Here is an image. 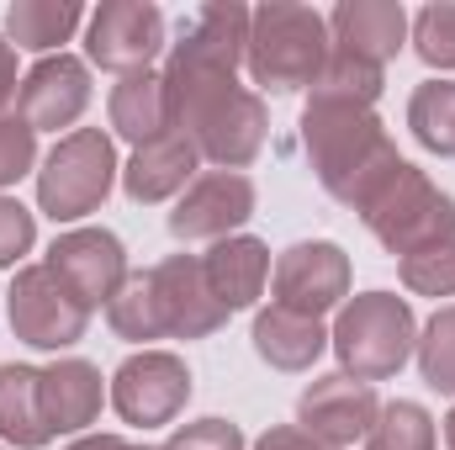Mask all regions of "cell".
I'll return each instance as SVG.
<instances>
[{"mask_svg": "<svg viewBox=\"0 0 455 450\" xmlns=\"http://www.w3.org/2000/svg\"><path fill=\"white\" fill-rule=\"evenodd\" d=\"M302 149H307L323 191L334 202H344V207H355V213H365L371 197L403 165L387 122L371 107H323V101H307V112H302Z\"/></svg>", "mask_w": 455, "mask_h": 450, "instance_id": "obj_1", "label": "cell"}, {"mask_svg": "<svg viewBox=\"0 0 455 450\" xmlns=\"http://www.w3.org/2000/svg\"><path fill=\"white\" fill-rule=\"evenodd\" d=\"M329 16H318L313 5L297 0H265L259 11H249V80L265 96H297L302 85L318 80V69L329 64Z\"/></svg>", "mask_w": 455, "mask_h": 450, "instance_id": "obj_2", "label": "cell"}, {"mask_svg": "<svg viewBox=\"0 0 455 450\" xmlns=\"http://www.w3.org/2000/svg\"><path fill=\"white\" fill-rule=\"evenodd\" d=\"M243 48H249V11L238 0H218V5H202L191 16V27L180 32V43L170 48L164 59V91H170V107H191L223 85H238V64H243Z\"/></svg>", "mask_w": 455, "mask_h": 450, "instance_id": "obj_3", "label": "cell"}, {"mask_svg": "<svg viewBox=\"0 0 455 450\" xmlns=\"http://www.w3.org/2000/svg\"><path fill=\"white\" fill-rule=\"evenodd\" d=\"M334 355H339L344 376L355 382H387L408 366L413 344H419V324H413V308L408 297L397 292H360L339 308V324H334Z\"/></svg>", "mask_w": 455, "mask_h": 450, "instance_id": "obj_4", "label": "cell"}, {"mask_svg": "<svg viewBox=\"0 0 455 450\" xmlns=\"http://www.w3.org/2000/svg\"><path fill=\"white\" fill-rule=\"evenodd\" d=\"M365 228L376 233V244L387 249V254H419V249H429V244H445L455 238V197L451 191H440L419 165H397L392 170V181L371 197V207L360 213Z\"/></svg>", "mask_w": 455, "mask_h": 450, "instance_id": "obj_5", "label": "cell"}, {"mask_svg": "<svg viewBox=\"0 0 455 450\" xmlns=\"http://www.w3.org/2000/svg\"><path fill=\"white\" fill-rule=\"evenodd\" d=\"M116 186V149L101 127H75L53 143L37 170V207L53 223H75L96 213Z\"/></svg>", "mask_w": 455, "mask_h": 450, "instance_id": "obj_6", "label": "cell"}, {"mask_svg": "<svg viewBox=\"0 0 455 450\" xmlns=\"http://www.w3.org/2000/svg\"><path fill=\"white\" fill-rule=\"evenodd\" d=\"M175 127H180V133L196 143V154L212 159L218 170H243V165L259 159L270 117H265V96H259V91L223 85V91H212V96L180 107V112H175Z\"/></svg>", "mask_w": 455, "mask_h": 450, "instance_id": "obj_7", "label": "cell"}, {"mask_svg": "<svg viewBox=\"0 0 455 450\" xmlns=\"http://www.w3.org/2000/svg\"><path fill=\"white\" fill-rule=\"evenodd\" d=\"M91 329V308L64 292V281L48 265H21L11 281V334L32 350H69Z\"/></svg>", "mask_w": 455, "mask_h": 450, "instance_id": "obj_8", "label": "cell"}, {"mask_svg": "<svg viewBox=\"0 0 455 450\" xmlns=\"http://www.w3.org/2000/svg\"><path fill=\"white\" fill-rule=\"evenodd\" d=\"M270 297L275 308L323 318L349 302V254L334 238H302L291 249H281L275 270H270Z\"/></svg>", "mask_w": 455, "mask_h": 450, "instance_id": "obj_9", "label": "cell"}, {"mask_svg": "<svg viewBox=\"0 0 455 450\" xmlns=\"http://www.w3.org/2000/svg\"><path fill=\"white\" fill-rule=\"evenodd\" d=\"M186 398H191V371L170 350H138V355H127L116 366L112 376V408L138 430L175 424Z\"/></svg>", "mask_w": 455, "mask_h": 450, "instance_id": "obj_10", "label": "cell"}, {"mask_svg": "<svg viewBox=\"0 0 455 450\" xmlns=\"http://www.w3.org/2000/svg\"><path fill=\"white\" fill-rule=\"evenodd\" d=\"M59 281H64V292L75 297V302H85L91 313L107 302L112 308V297L127 286V249H122V238H116L112 228H69V233H59L53 244H48V260H43Z\"/></svg>", "mask_w": 455, "mask_h": 450, "instance_id": "obj_11", "label": "cell"}, {"mask_svg": "<svg viewBox=\"0 0 455 450\" xmlns=\"http://www.w3.org/2000/svg\"><path fill=\"white\" fill-rule=\"evenodd\" d=\"M254 218V181L243 170H207L186 186V197L170 213V233L180 244H223L233 228Z\"/></svg>", "mask_w": 455, "mask_h": 450, "instance_id": "obj_12", "label": "cell"}, {"mask_svg": "<svg viewBox=\"0 0 455 450\" xmlns=\"http://www.w3.org/2000/svg\"><path fill=\"white\" fill-rule=\"evenodd\" d=\"M159 48H164V11L154 0H107L91 16L85 53H91V64H101L112 75L148 69Z\"/></svg>", "mask_w": 455, "mask_h": 450, "instance_id": "obj_13", "label": "cell"}, {"mask_svg": "<svg viewBox=\"0 0 455 450\" xmlns=\"http://www.w3.org/2000/svg\"><path fill=\"white\" fill-rule=\"evenodd\" d=\"M148 292H154L164 339H207L228 324L223 302L212 297L207 270H202L196 254H170V260H159V265L148 270Z\"/></svg>", "mask_w": 455, "mask_h": 450, "instance_id": "obj_14", "label": "cell"}, {"mask_svg": "<svg viewBox=\"0 0 455 450\" xmlns=\"http://www.w3.org/2000/svg\"><path fill=\"white\" fill-rule=\"evenodd\" d=\"M91 107V64L75 59V53H48L37 59L21 85H16V117L32 127V133H59V127H75Z\"/></svg>", "mask_w": 455, "mask_h": 450, "instance_id": "obj_15", "label": "cell"}, {"mask_svg": "<svg viewBox=\"0 0 455 450\" xmlns=\"http://www.w3.org/2000/svg\"><path fill=\"white\" fill-rule=\"evenodd\" d=\"M376 414H381V398H376V387L371 382H355V376H318L302 398H297V430H307L313 440H323V446H355V440H365L371 435V424H376Z\"/></svg>", "mask_w": 455, "mask_h": 450, "instance_id": "obj_16", "label": "cell"}, {"mask_svg": "<svg viewBox=\"0 0 455 450\" xmlns=\"http://www.w3.org/2000/svg\"><path fill=\"white\" fill-rule=\"evenodd\" d=\"M329 43L360 64L387 69L408 43V11L397 0H339L329 16Z\"/></svg>", "mask_w": 455, "mask_h": 450, "instance_id": "obj_17", "label": "cell"}, {"mask_svg": "<svg viewBox=\"0 0 455 450\" xmlns=\"http://www.w3.org/2000/svg\"><path fill=\"white\" fill-rule=\"evenodd\" d=\"M37 398H43V419H48L53 435H85L101 419V403L112 392L101 382V366H91L80 355H64V360L37 371Z\"/></svg>", "mask_w": 455, "mask_h": 450, "instance_id": "obj_18", "label": "cell"}, {"mask_svg": "<svg viewBox=\"0 0 455 450\" xmlns=\"http://www.w3.org/2000/svg\"><path fill=\"white\" fill-rule=\"evenodd\" d=\"M196 165H202L196 143H191L186 133H170V138H159V143L132 149V159H127V170H122V191H127V202H138V207L170 202L175 191H186V186L196 181Z\"/></svg>", "mask_w": 455, "mask_h": 450, "instance_id": "obj_19", "label": "cell"}, {"mask_svg": "<svg viewBox=\"0 0 455 450\" xmlns=\"http://www.w3.org/2000/svg\"><path fill=\"white\" fill-rule=\"evenodd\" d=\"M254 355L270 366V371H286V376H302V371H313V360L329 350V329H323V318H307V313H291V308H265V313H254Z\"/></svg>", "mask_w": 455, "mask_h": 450, "instance_id": "obj_20", "label": "cell"}, {"mask_svg": "<svg viewBox=\"0 0 455 450\" xmlns=\"http://www.w3.org/2000/svg\"><path fill=\"white\" fill-rule=\"evenodd\" d=\"M202 270H207V286L223 302V313H243L259 302V292L270 281V249L249 233H233L202 254Z\"/></svg>", "mask_w": 455, "mask_h": 450, "instance_id": "obj_21", "label": "cell"}, {"mask_svg": "<svg viewBox=\"0 0 455 450\" xmlns=\"http://www.w3.org/2000/svg\"><path fill=\"white\" fill-rule=\"evenodd\" d=\"M107 112H112V133L127 138L132 149L180 133V127H175V107H170V91H164V75H154V69L122 75V80L112 85Z\"/></svg>", "mask_w": 455, "mask_h": 450, "instance_id": "obj_22", "label": "cell"}, {"mask_svg": "<svg viewBox=\"0 0 455 450\" xmlns=\"http://www.w3.org/2000/svg\"><path fill=\"white\" fill-rule=\"evenodd\" d=\"M0 440L16 450H43L53 440L32 366H0Z\"/></svg>", "mask_w": 455, "mask_h": 450, "instance_id": "obj_23", "label": "cell"}, {"mask_svg": "<svg viewBox=\"0 0 455 450\" xmlns=\"http://www.w3.org/2000/svg\"><path fill=\"white\" fill-rule=\"evenodd\" d=\"M80 16H85L80 0H16V5L5 11V43L48 59L59 43L75 37ZM59 53H64V48H59Z\"/></svg>", "mask_w": 455, "mask_h": 450, "instance_id": "obj_24", "label": "cell"}, {"mask_svg": "<svg viewBox=\"0 0 455 450\" xmlns=\"http://www.w3.org/2000/svg\"><path fill=\"white\" fill-rule=\"evenodd\" d=\"M408 127L429 154L455 159V80H424L408 96Z\"/></svg>", "mask_w": 455, "mask_h": 450, "instance_id": "obj_25", "label": "cell"}, {"mask_svg": "<svg viewBox=\"0 0 455 450\" xmlns=\"http://www.w3.org/2000/svg\"><path fill=\"white\" fill-rule=\"evenodd\" d=\"M381 85H387V75L376 64H360L339 48H329V64L313 80V101H323V107H376Z\"/></svg>", "mask_w": 455, "mask_h": 450, "instance_id": "obj_26", "label": "cell"}, {"mask_svg": "<svg viewBox=\"0 0 455 450\" xmlns=\"http://www.w3.org/2000/svg\"><path fill=\"white\" fill-rule=\"evenodd\" d=\"M365 450H435V419L424 403H381L371 435H365Z\"/></svg>", "mask_w": 455, "mask_h": 450, "instance_id": "obj_27", "label": "cell"}, {"mask_svg": "<svg viewBox=\"0 0 455 450\" xmlns=\"http://www.w3.org/2000/svg\"><path fill=\"white\" fill-rule=\"evenodd\" d=\"M107 324L116 329V339H132V344L164 339L159 308H154V292H148V270L127 276V286L116 292V297H112V308H107Z\"/></svg>", "mask_w": 455, "mask_h": 450, "instance_id": "obj_28", "label": "cell"}, {"mask_svg": "<svg viewBox=\"0 0 455 450\" xmlns=\"http://www.w3.org/2000/svg\"><path fill=\"white\" fill-rule=\"evenodd\" d=\"M397 276H403V286L413 292V297H455V238L445 244H429V249H419V254H403L397 260Z\"/></svg>", "mask_w": 455, "mask_h": 450, "instance_id": "obj_29", "label": "cell"}, {"mask_svg": "<svg viewBox=\"0 0 455 450\" xmlns=\"http://www.w3.org/2000/svg\"><path fill=\"white\" fill-rule=\"evenodd\" d=\"M413 355H419V371H424V382H429L435 392H455V302L440 308V313L424 324Z\"/></svg>", "mask_w": 455, "mask_h": 450, "instance_id": "obj_30", "label": "cell"}, {"mask_svg": "<svg viewBox=\"0 0 455 450\" xmlns=\"http://www.w3.org/2000/svg\"><path fill=\"white\" fill-rule=\"evenodd\" d=\"M413 53L429 69H455V0H435L413 16Z\"/></svg>", "mask_w": 455, "mask_h": 450, "instance_id": "obj_31", "label": "cell"}, {"mask_svg": "<svg viewBox=\"0 0 455 450\" xmlns=\"http://www.w3.org/2000/svg\"><path fill=\"white\" fill-rule=\"evenodd\" d=\"M37 165V133L16 112H0V186H16Z\"/></svg>", "mask_w": 455, "mask_h": 450, "instance_id": "obj_32", "label": "cell"}, {"mask_svg": "<svg viewBox=\"0 0 455 450\" xmlns=\"http://www.w3.org/2000/svg\"><path fill=\"white\" fill-rule=\"evenodd\" d=\"M159 450H243V430L228 419H196V424H180Z\"/></svg>", "mask_w": 455, "mask_h": 450, "instance_id": "obj_33", "label": "cell"}, {"mask_svg": "<svg viewBox=\"0 0 455 450\" xmlns=\"http://www.w3.org/2000/svg\"><path fill=\"white\" fill-rule=\"evenodd\" d=\"M32 238H37L32 213H27L16 197H0V270H11V265L32 249Z\"/></svg>", "mask_w": 455, "mask_h": 450, "instance_id": "obj_34", "label": "cell"}, {"mask_svg": "<svg viewBox=\"0 0 455 450\" xmlns=\"http://www.w3.org/2000/svg\"><path fill=\"white\" fill-rule=\"evenodd\" d=\"M254 450H334V446L313 440V435L297 430V424H275V430H265V435L254 440Z\"/></svg>", "mask_w": 455, "mask_h": 450, "instance_id": "obj_35", "label": "cell"}, {"mask_svg": "<svg viewBox=\"0 0 455 450\" xmlns=\"http://www.w3.org/2000/svg\"><path fill=\"white\" fill-rule=\"evenodd\" d=\"M16 85H21V80H16V48L0 37V112L16 101Z\"/></svg>", "mask_w": 455, "mask_h": 450, "instance_id": "obj_36", "label": "cell"}, {"mask_svg": "<svg viewBox=\"0 0 455 450\" xmlns=\"http://www.w3.org/2000/svg\"><path fill=\"white\" fill-rule=\"evenodd\" d=\"M69 450H143V446H132V440H122V435H80Z\"/></svg>", "mask_w": 455, "mask_h": 450, "instance_id": "obj_37", "label": "cell"}, {"mask_svg": "<svg viewBox=\"0 0 455 450\" xmlns=\"http://www.w3.org/2000/svg\"><path fill=\"white\" fill-rule=\"evenodd\" d=\"M445 446L455 450V408H451V414H445Z\"/></svg>", "mask_w": 455, "mask_h": 450, "instance_id": "obj_38", "label": "cell"}, {"mask_svg": "<svg viewBox=\"0 0 455 450\" xmlns=\"http://www.w3.org/2000/svg\"><path fill=\"white\" fill-rule=\"evenodd\" d=\"M143 450H148V446H143ZM154 450H159V446H154Z\"/></svg>", "mask_w": 455, "mask_h": 450, "instance_id": "obj_39", "label": "cell"}]
</instances>
